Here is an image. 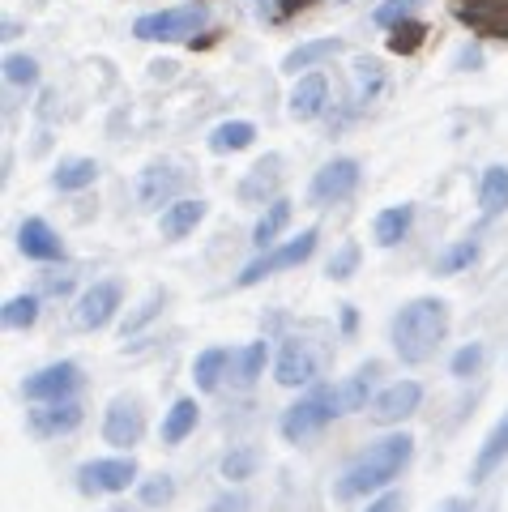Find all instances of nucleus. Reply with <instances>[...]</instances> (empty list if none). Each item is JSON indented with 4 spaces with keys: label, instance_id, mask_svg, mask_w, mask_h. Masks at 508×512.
Instances as JSON below:
<instances>
[{
    "label": "nucleus",
    "instance_id": "obj_1",
    "mask_svg": "<svg viewBox=\"0 0 508 512\" xmlns=\"http://www.w3.org/2000/svg\"><path fill=\"white\" fill-rule=\"evenodd\" d=\"M444 338H449V303L436 295H419L402 303L389 320V342L398 350V359L410 367L432 359Z\"/></svg>",
    "mask_w": 508,
    "mask_h": 512
},
{
    "label": "nucleus",
    "instance_id": "obj_2",
    "mask_svg": "<svg viewBox=\"0 0 508 512\" xmlns=\"http://www.w3.org/2000/svg\"><path fill=\"white\" fill-rule=\"evenodd\" d=\"M410 457H415V436H406V431L372 440L351 466H346L342 483H338V500H359V495L385 491L393 478L410 466Z\"/></svg>",
    "mask_w": 508,
    "mask_h": 512
},
{
    "label": "nucleus",
    "instance_id": "obj_3",
    "mask_svg": "<svg viewBox=\"0 0 508 512\" xmlns=\"http://www.w3.org/2000/svg\"><path fill=\"white\" fill-rule=\"evenodd\" d=\"M205 26H210V9H205L201 0H188V5L141 13V18L133 22V39H141V43H184V39H197Z\"/></svg>",
    "mask_w": 508,
    "mask_h": 512
},
{
    "label": "nucleus",
    "instance_id": "obj_4",
    "mask_svg": "<svg viewBox=\"0 0 508 512\" xmlns=\"http://www.w3.org/2000/svg\"><path fill=\"white\" fill-rule=\"evenodd\" d=\"M333 414H342L338 410V389H329V384H312L295 406H287L278 431H282V440L287 444H299V440L316 436V431H325L333 423Z\"/></svg>",
    "mask_w": 508,
    "mask_h": 512
},
{
    "label": "nucleus",
    "instance_id": "obj_5",
    "mask_svg": "<svg viewBox=\"0 0 508 512\" xmlns=\"http://www.w3.org/2000/svg\"><path fill=\"white\" fill-rule=\"evenodd\" d=\"M316 239H321V231L308 227V231H299L295 239H287V244L265 248L257 261H248V265H244V274L235 278V286H240V291H248V286H257V282H265V278H274V274H282V269L304 265L308 256L316 252Z\"/></svg>",
    "mask_w": 508,
    "mask_h": 512
},
{
    "label": "nucleus",
    "instance_id": "obj_6",
    "mask_svg": "<svg viewBox=\"0 0 508 512\" xmlns=\"http://www.w3.org/2000/svg\"><path fill=\"white\" fill-rule=\"evenodd\" d=\"M137 483V461L133 457H99L77 466V491L82 495H120Z\"/></svg>",
    "mask_w": 508,
    "mask_h": 512
},
{
    "label": "nucleus",
    "instance_id": "obj_7",
    "mask_svg": "<svg viewBox=\"0 0 508 512\" xmlns=\"http://www.w3.org/2000/svg\"><path fill=\"white\" fill-rule=\"evenodd\" d=\"M82 389V367L77 363H47L39 367L35 376L22 380V397L35 406H47V402H69V397Z\"/></svg>",
    "mask_w": 508,
    "mask_h": 512
},
{
    "label": "nucleus",
    "instance_id": "obj_8",
    "mask_svg": "<svg viewBox=\"0 0 508 512\" xmlns=\"http://www.w3.org/2000/svg\"><path fill=\"white\" fill-rule=\"evenodd\" d=\"M359 180H363V171H359L355 158H333V163H325L321 171L312 175L308 201L312 205H338L359 188Z\"/></svg>",
    "mask_w": 508,
    "mask_h": 512
},
{
    "label": "nucleus",
    "instance_id": "obj_9",
    "mask_svg": "<svg viewBox=\"0 0 508 512\" xmlns=\"http://www.w3.org/2000/svg\"><path fill=\"white\" fill-rule=\"evenodd\" d=\"M453 18L479 39H508V0H449Z\"/></svg>",
    "mask_w": 508,
    "mask_h": 512
},
{
    "label": "nucleus",
    "instance_id": "obj_10",
    "mask_svg": "<svg viewBox=\"0 0 508 512\" xmlns=\"http://www.w3.org/2000/svg\"><path fill=\"white\" fill-rule=\"evenodd\" d=\"M146 436V414H141L137 397H111V406L103 414V440L111 448H124L129 453L133 444H141Z\"/></svg>",
    "mask_w": 508,
    "mask_h": 512
},
{
    "label": "nucleus",
    "instance_id": "obj_11",
    "mask_svg": "<svg viewBox=\"0 0 508 512\" xmlns=\"http://www.w3.org/2000/svg\"><path fill=\"white\" fill-rule=\"evenodd\" d=\"M419 402H423V384H419V380H393L389 389H380V393L372 397L368 414H372V423L393 427V423L410 419V414L419 410Z\"/></svg>",
    "mask_w": 508,
    "mask_h": 512
},
{
    "label": "nucleus",
    "instance_id": "obj_12",
    "mask_svg": "<svg viewBox=\"0 0 508 512\" xmlns=\"http://www.w3.org/2000/svg\"><path fill=\"white\" fill-rule=\"evenodd\" d=\"M86 419V410L77 397H69V402H47V406H35L26 414V427L30 436L39 440H56V436H69V431H77Z\"/></svg>",
    "mask_w": 508,
    "mask_h": 512
},
{
    "label": "nucleus",
    "instance_id": "obj_13",
    "mask_svg": "<svg viewBox=\"0 0 508 512\" xmlns=\"http://www.w3.org/2000/svg\"><path fill=\"white\" fill-rule=\"evenodd\" d=\"M120 299H124V286L116 278L94 282L90 291L77 299V312H73L77 329H103V325H111V316H116V308H120Z\"/></svg>",
    "mask_w": 508,
    "mask_h": 512
},
{
    "label": "nucleus",
    "instance_id": "obj_14",
    "mask_svg": "<svg viewBox=\"0 0 508 512\" xmlns=\"http://www.w3.org/2000/svg\"><path fill=\"white\" fill-rule=\"evenodd\" d=\"M184 184H188V171H176V167H163V163H154V167H146L137 175V201L141 205H167L171 201H180V192H184Z\"/></svg>",
    "mask_w": 508,
    "mask_h": 512
},
{
    "label": "nucleus",
    "instance_id": "obj_15",
    "mask_svg": "<svg viewBox=\"0 0 508 512\" xmlns=\"http://www.w3.org/2000/svg\"><path fill=\"white\" fill-rule=\"evenodd\" d=\"M274 380L282 389H299V384H312L316 380V355L304 338H287L278 350V363H274Z\"/></svg>",
    "mask_w": 508,
    "mask_h": 512
},
{
    "label": "nucleus",
    "instance_id": "obj_16",
    "mask_svg": "<svg viewBox=\"0 0 508 512\" xmlns=\"http://www.w3.org/2000/svg\"><path fill=\"white\" fill-rule=\"evenodd\" d=\"M18 252L26 261H39V265H52L65 256V244H60V235L52 231V222L43 218H22L18 227Z\"/></svg>",
    "mask_w": 508,
    "mask_h": 512
},
{
    "label": "nucleus",
    "instance_id": "obj_17",
    "mask_svg": "<svg viewBox=\"0 0 508 512\" xmlns=\"http://www.w3.org/2000/svg\"><path fill=\"white\" fill-rule=\"evenodd\" d=\"M287 111H291V120H299V124L321 120L329 111V82H325V73H304V77H299L295 90H291V99H287Z\"/></svg>",
    "mask_w": 508,
    "mask_h": 512
},
{
    "label": "nucleus",
    "instance_id": "obj_18",
    "mask_svg": "<svg viewBox=\"0 0 508 512\" xmlns=\"http://www.w3.org/2000/svg\"><path fill=\"white\" fill-rule=\"evenodd\" d=\"M278 184H282V158H278V154H265L261 163L240 180V201H248V205H269V201H278V197H274Z\"/></svg>",
    "mask_w": 508,
    "mask_h": 512
},
{
    "label": "nucleus",
    "instance_id": "obj_19",
    "mask_svg": "<svg viewBox=\"0 0 508 512\" xmlns=\"http://www.w3.org/2000/svg\"><path fill=\"white\" fill-rule=\"evenodd\" d=\"M504 457H508V410H504V419L487 431V440L479 444V453H474V466H470V487L487 483V478L504 466Z\"/></svg>",
    "mask_w": 508,
    "mask_h": 512
},
{
    "label": "nucleus",
    "instance_id": "obj_20",
    "mask_svg": "<svg viewBox=\"0 0 508 512\" xmlns=\"http://www.w3.org/2000/svg\"><path fill=\"white\" fill-rule=\"evenodd\" d=\"M205 205L201 197H180V201H171L163 218H158V231H163V239H184V235H193L201 227V218H205Z\"/></svg>",
    "mask_w": 508,
    "mask_h": 512
},
{
    "label": "nucleus",
    "instance_id": "obj_21",
    "mask_svg": "<svg viewBox=\"0 0 508 512\" xmlns=\"http://www.w3.org/2000/svg\"><path fill=\"white\" fill-rule=\"evenodd\" d=\"M410 227H415V205L402 201V205H389V210H380L376 222H372V239L380 248H398L402 239L410 235Z\"/></svg>",
    "mask_w": 508,
    "mask_h": 512
},
{
    "label": "nucleus",
    "instance_id": "obj_22",
    "mask_svg": "<svg viewBox=\"0 0 508 512\" xmlns=\"http://www.w3.org/2000/svg\"><path fill=\"white\" fill-rule=\"evenodd\" d=\"M376 372H380V363H363L351 380L338 384V410H342V414H359V410H368V406H372Z\"/></svg>",
    "mask_w": 508,
    "mask_h": 512
},
{
    "label": "nucleus",
    "instance_id": "obj_23",
    "mask_svg": "<svg viewBox=\"0 0 508 512\" xmlns=\"http://www.w3.org/2000/svg\"><path fill=\"white\" fill-rule=\"evenodd\" d=\"M342 52V39H308V43H299L287 52V60H282V73H291L299 77V69H316L321 60H333Z\"/></svg>",
    "mask_w": 508,
    "mask_h": 512
},
{
    "label": "nucleus",
    "instance_id": "obj_24",
    "mask_svg": "<svg viewBox=\"0 0 508 512\" xmlns=\"http://www.w3.org/2000/svg\"><path fill=\"white\" fill-rule=\"evenodd\" d=\"M287 222H291V201H287V197L269 201V205H265V214L257 218V227H252V244H257L261 252H265V248H274V244H278V235L287 231Z\"/></svg>",
    "mask_w": 508,
    "mask_h": 512
},
{
    "label": "nucleus",
    "instance_id": "obj_25",
    "mask_svg": "<svg viewBox=\"0 0 508 512\" xmlns=\"http://www.w3.org/2000/svg\"><path fill=\"white\" fill-rule=\"evenodd\" d=\"M252 141H257V124H248V120H222L214 133H210V150L214 154H240L248 150Z\"/></svg>",
    "mask_w": 508,
    "mask_h": 512
},
{
    "label": "nucleus",
    "instance_id": "obj_26",
    "mask_svg": "<svg viewBox=\"0 0 508 512\" xmlns=\"http://www.w3.org/2000/svg\"><path fill=\"white\" fill-rule=\"evenodd\" d=\"M235 355L227 346H210V350H201L197 355V363H193V380H197V389L201 393H214L218 384H222V372H227V363H231Z\"/></svg>",
    "mask_w": 508,
    "mask_h": 512
},
{
    "label": "nucleus",
    "instance_id": "obj_27",
    "mask_svg": "<svg viewBox=\"0 0 508 512\" xmlns=\"http://www.w3.org/2000/svg\"><path fill=\"white\" fill-rule=\"evenodd\" d=\"M479 210L496 218L508 210V167H487L479 180Z\"/></svg>",
    "mask_w": 508,
    "mask_h": 512
},
{
    "label": "nucleus",
    "instance_id": "obj_28",
    "mask_svg": "<svg viewBox=\"0 0 508 512\" xmlns=\"http://www.w3.org/2000/svg\"><path fill=\"white\" fill-rule=\"evenodd\" d=\"M197 414L201 410H197L193 397H180V402L167 410V419H163V444H184L197 431Z\"/></svg>",
    "mask_w": 508,
    "mask_h": 512
},
{
    "label": "nucleus",
    "instance_id": "obj_29",
    "mask_svg": "<svg viewBox=\"0 0 508 512\" xmlns=\"http://www.w3.org/2000/svg\"><path fill=\"white\" fill-rule=\"evenodd\" d=\"M94 180H99V163H94V158H65V163L56 167V175H52V184L60 192H82Z\"/></svg>",
    "mask_w": 508,
    "mask_h": 512
},
{
    "label": "nucleus",
    "instance_id": "obj_30",
    "mask_svg": "<svg viewBox=\"0 0 508 512\" xmlns=\"http://www.w3.org/2000/svg\"><path fill=\"white\" fill-rule=\"evenodd\" d=\"M39 303H43V295H13V299H5V308H0V320H5V329H30L39 320Z\"/></svg>",
    "mask_w": 508,
    "mask_h": 512
},
{
    "label": "nucleus",
    "instance_id": "obj_31",
    "mask_svg": "<svg viewBox=\"0 0 508 512\" xmlns=\"http://www.w3.org/2000/svg\"><path fill=\"white\" fill-rule=\"evenodd\" d=\"M474 261H479V239H457L453 248H444L436 256V274H462V269H470Z\"/></svg>",
    "mask_w": 508,
    "mask_h": 512
},
{
    "label": "nucleus",
    "instance_id": "obj_32",
    "mask_svg": "<svg viewBox=\"0 0 508 512\" xmlns=\"http://www.w3.org/2000/svg\"><path fill=\"white\" fill-rule=\"evenodd\" d=\"M5 82L9 86H22V90L39 86V60L26 56V52H9L5 56Z\"/></svg>",
    "mask_w": 508,
    "mask_h": 512
},
{
    "label": "nucleus",
    "instance_id": "obj_33",
    "mask_svg": "<svg viewBox=\"0 0 508 512\" xmlns=\"http://www.w3.org/2000/svg\"><path fill=\"white\" fill-rule=\"evenodd\" d=\"M423 39H427V22L410 18V22H402V26H393V35H389V52H398V56H415L419 47H423Z\"/></svg>",
    "mask_w": 508,
    "mask_h": 512
},
{
    "label": "nucleus",
    "instance_id": "obj_34",
    "mask_svg": "<svg viewBox=\"0 0 508 512\" xmlns=\"http://www.w3.org/2000/svg\"><path fill=\"white\" fill-rule=\"evenodd\" d=\"M257 470V448H231L227 457H222V478L227 483H244Z\"/></svg>",
    "mask_w": 508,
    "mask_h": 512
},
{
    "label": "nucleus",
    "instance_id": "obj_35",
    "mask_svg": "<svg viewBox=\"0 0 508 512\" xmlns=\"http://www.w3.org/2000/svg\"><path fill=\"white\" fill-rule=\"evenodd\" d=\"M419 5H423V0H385V5H376L372 22H376V26H385V30H393V26L410 22V13H415Z\"/></svg>",
    "mask_w": 508,
    "mask_h": 512
},
{
    "label": "nucleus",
    "instance_id": "obj_36",
    "mask_svg": "<svg viewBox=\"0 0 508 512\" xmlns=\"http://www.w3.org/2000/svg\"><path fill=\"white\" fill-rule=\"evenodd\" d=\"M483 359H487V346H483V342H470V346H462V350H457V355H453L449 372H453L457 380H470V376L483 367Z\"/></svg>",
    "mask_w": 508,
    "mask_h": 512
},
{
    "label": "nucleus",
    "instance_id": "obj_37",
    "mask_svg": "<svg viewBox=\"0 0 508 512\" xmlns=\"http://www.w3.org/2000/svg\"><path fill=\"white\" fill-rule=\"evenodd\" d=\"M265 359H269V342H248L244 355H240V384H252L261 372H265Z\"/></svg>",
    "mask_w": 508,
    "mask_h": 512
},
{
    "label": "nucleus",
    "instance_id": "obj_38",
    "mask_svg": "<svg viewBox=\"0 0 508 512\" xmlns=\"http://www.w3.org/2000/svg\"><path fill=\"white\" fill-rule=\"evenodd\" d=\"M171 495H176V478H171V474H154V478L141 483V504H146V508L171 504Z\"/></svg>",
    "mask_w": 508,
    "mask_h": 512
},
{
    "label": "nucleus",
    "instance_id": "obj_39",
    "mask_svg": "<svg viewBox=\"0 0 508 512\" xmlns=\"http://www.w3.org/2000/svg\"><path fill=\"white\" fill-rule=\"evenodd\" d=\"M359 269V244H342L338 252L329 256V265H325V274L333 278V282H346Z\"/></svg>",
    "mask_w": 508,
    "mask_h": 512
},
{
    "label": "nucleus",
    "instance_id": "obj_40",
    "mask_svg": "<svg viewBox=\"0 0 508 512\" xmlns=\"http://www.w3.org/2000/svg\"><path fill=\"white\" fill-rule=\"evenodd\" d=\"M355 82H359V103H372V94L380 90V82H385V73H380L376 60H359L355 64Z\"/></svg>",
    "mask_w": 508,
    "mask_h": 512
},
{
    "label": "nucleus",
    "instance_id": "obj_41",
    "mask_svg": "<svg viewBox=\"0 0 508 512\" xmlns=\"http://www.w3.org/2000/svg\"><path fill=\"white\" fill-rule=\"evenodd\" d=\"M299 9H308V0H265V5H261V18L274 22V26H282V22H291Z\"/></svg>",
    "mask_w": 508,
    "mask_h": 512
},
{
    "label": "nucleus",
    "instance_id": "obj_42",
    "mask_svg": "<svg viewBox=\"0 0 508 512\" xmlns=\"http://www.w3.org/2000/svg\"><path fill=\"white\" fill-rule=\"evenodd\" d=\"M163 299H167V291H150V299L141 303V312L124 320V338H129V333H137L141 325H146V320H154L158 312H163Z\"/></svg>",
    "mask_w": 508,
    "mask_h": 512
},
{
    "label": "nucleus",
    "instance_id": "obj_43",
    "mask_svg": "<svg viewBox=\"0 0 508 512\" xmlns=\"http://www.w3.org/2000/svg\"><path fill=\"white\" fill-rule=\"evenodd\" d=\"M73 291V278L69 274H43V282H39V291L35 295H69Z\"/></svg>",
    "mask_w": 508,
    "mask_h": 512
},
{
    "label": "nucleus",
    "instance_id": "obj_44",
    "mask_svg": "<svg viewBox=\"0 0 508 512\" xmlns=\"http://www.w3.org/2000/svg\"><path fill=\"white\" fill-rule=\"evenodd\" d=\"M368 512H402V495L398 491H385L380 500L368 504Z\"/></svg>",
    "mask_w": 508,
    "mask_h": 512
},
{
    "label": "nucleus",
    "instance_id": "obj_45",
    "mask_svg": "<svg viewBox=\"0 0 508 512\" xmlns=\"http://www.w3.org/2000/svg\"><path fill=\"white\" fill-rule=\"evenodd\" d=\"M355 329H359V312L351 308V303H342V333H346V338H351Z\"/></svg>",
    "mask_w": 508,
    "mask_h": 512
},
{
    "label": "nucleus",
    "instance_id": "obj_46",
    "mask_svg": "<svg viewBox=\"0 0 508 512\" xmlns=\"http://www.w3.org/2000/svg\"><path fill=\"white\" fill-rule=\"evenodd\" d=\"M440 512H474V504L470 500H457V495H453V500L440 504Z\"/></svg>",
    "mask_w": 508,
    "mask_h": 512
}]
</instances>
